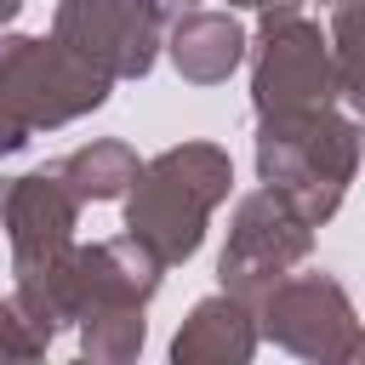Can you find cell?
<instances>
[{"label": "cell", "instance_id": "6da1fadb", "mask_svg": "<svg viewBox=\"0 0 365 365\" xmlns=\"http://www.w3.org/2000/svg\"><path fill=\"white\" fill-rule=\"evenodd\" d=\"M234 188V160L217 143H171L154 160H143L137 182L125 188V234L154 245V257L188 262L205 240L211 211Z\"/></svg>", "mask_w": 365, "mask_h": 365}, {"label": "cell", "instance_id": "7a4b0ae2", "mask_svg": "<svg viewBox=\"0 0 365 365\" xmlns=\"http://www.w3.org/2000/svg\"><path fill=\"white\" fill-rule=\"evenodd\" d=\"M359 120H348L336 103L262 114L257 120V177L297 200V211L319 228L336 217L354 171H359Z\"/></svg>", "mask_w": 365, "mask_h": 365}, {"label": "cell", "instance_id": "3957f363", "mask_svg": "<svg viewBox=\"0 0 365 365\" xmlns=\"http://www.w3.org/2000/svg\"><path fill=\"white\" fill-rule=\"evenodd\" d=\"M108 86L114 80L86 68L63 40L0 34V120L23 137L74 125L80 114L108 103Z\"/></svg>", "mask_w": 365, "mask_h": 365}, {"label": "cell", "instance_id": "277c9868", "mask_svg": "<svg viewBox=\"0 0 365 365\" xmlns=\"http://www.w3.org/2000/svg\"><path fill=\"white\" fill-rule=\"evenodd\" d=\"M336 103V68H331V40L319 23L297 6H262V29L251 46V108L262 114H291V108H319Z\"/></svg>", "mask_w": 365, "mask_h": 365}, {"label": "cell", "instance_id": "5b68a950", "mask_svg": "<svg viewBox=\"0 0 365 365\" xmlns=\"http://www.w3.org/2000/svg\"><path fill=\"white\" fill-rule=\"evenodd\" d=\"M308 251H314V222L297 211L291 194H279V188L262 182L257 194H245L234 205L228 240L217 251V279H222L228 297H240V302L257 308Z\"/></svg>", "mask_w": 365, "mask_h": 365}, {"label": "cell", "instance_id": "8992f818", "mask_svg": "<svg viewBox=\"0 0 365 365\" xmlns=\"http://www.w3.org/2000/svg\"><path fill=\"white\" fill-rule=\"evenodd\" d=\"M257 336H268L274 348H285V354H297V359H325V365L365 359L359 314H354L342 279L325 274V268H314V274H285V279L257 302Z\"/></svg>", "mask_w": 365, "mask_h": 365}, {"label": "cell", "instance_id": "52a82bcc", "mask_svg": "<svg viewBox=\"0 0 365 365\" xmlns=\"http://www.w3.org/2000/svg\"><path fill=\"white\" fill-rule=\"evenodd\" d=\"M74 222H80V200L51 165L23 171V177H0V228L11 240L17 285H46L68 262Z\"/></svg>", "mask_w": 365, "mask_h": 365}, {"label": "cell", "instance_id": "ba28073f", "mask_svg": "<svg viewBox=\"0 0 365 365\" xmlns=\"http://www.w3.org/2000/svg\"><path fill=\"white\" fill-rule=\"evenodd\" d=\"M51 40H63L103 80H143L165 46V29L137 0H57Z\"/></svg>", "mask_w": 365, "mask_h": 365}, {"label": "cell", "instance_id": "9c48e42d", "mask_svg": "<svg viewBox=\"0 0 365 365\" xmlns=\"http://www.w3.org/2000/svg\"><path fill=\"white\" fill-rule=\"evenodd\" d=\"M245 29L228 11H205L188 6L177 23H165V57L188 86H222L240 63H245Z\"/></svg>", "mask_w": 365, "mask_h": 365}, {"label": "cell", "instance_id": "30bf717a", "mask_svg": "<svg viewBox=\"0 0 365 365\" xmlns=\"http://www.w3.org/2000/svg\"><path fill=\"white\" fill-rule=\"evenodd\" d=\"M251 354H257V308L228 291L194 302L171 336L177 365H245Z\"/></svg>", "mask_w": 365, "mask_h": 365}, {"label": "cell", "instance_id": "8fae6325", "mask_svg": "<svg viewBox=\"0 0 365 365\" xmlns=\"http://www.w3.org/2000/svg\"><path fill=\"white\" fill-rule=\"evenodd\" d=\"M51 171L74 188L80 205H103V200H125V188L137 182L143 160H137L131 143H120V137H97V143L68 148L63 160H51Z\"/></svg>", "mask_w": 365, "mask_h": 365}, {"label": "cell", "instance_id": "7c38bea8", "mask_svg": "<svg viewBox=\"0 0 365 365\" xmlns=\"http://www.w3.org/2000/svg\"><path fill=\"white\" fill-rule=\"evenodd\" d=\"M331 68H336V103L365 114V0H331Z\"/></svg>", "mask_w": 365, "mask_h": 365}, {"label": "cell", "instance_id": "4fadbf2b", "mask_svg": "<svg viewBox=\"0 0 365 365\" xmlns=\"http://www.w3.org/2000/svg\"><path fill=\"white\" fill-rule=\"evenodd\" d=\"M74 325H80V354L91 365H125V359H137V348L148 336L143 308H91Z\"/></svg>", "mask_w": 365, "mask_h": 365}, {"label": "cell", "instance_id": "5bb4252c", "mask_svg": "<svg viewBox=\"0 0 365 365\" xmlns=\"http://www.w3.org/2000/svg\"><path fill=\"white\" fill-rule=\"evenodd\" d=\"M51 336H57V331H51L46 319H34L17 291L0 297V359H40V354L51 348Z\"/></svg>", "mask_w": 365, "mask_h": 365}, {"label": "cell", "instance_id": "9a60e30c", "mask_svg": "<svg viewBox=\"0 0 365 365\" xmlns=\"http://www.w3.org/2000/svg\"><path fill=\"white\" fill-rule=\"evenodd\" d=\"M137 6H143V11H148V17L160 23V29H165V23H177V17H182V11L194 6V0H137Z\"/></svg>", "mask_w": 365, "mask_h": 365}, {"label": "cell", "instance_id": "2e32d148", "mask_svg": "<svg viewBox=\"0 0 365 365\" xmlns=\"http://www.w3.org/2000/svg\"><path fill=\"white\" fill-rule=\"evenodd\" d=\"M17 17H23V0H0V34H6Z\"/></svg>", "mask_w": 365, "mask_h": 365}, {"label": "cell", "instance_id": "e0dca14e", "mask_svg": "<svg viewBox=\"0 0 365 365\" xmlns=\"http://www.w3.org/2000/svg\"><path fill=\"white\" fill-rule=\"evenodd\" d=\"M228 6H251V11H262V6H279V0H228ZM302 6V0H297Z\"/></svg>", "mask_w": 365, "mask_h": 365}, {"label": "cell", "instance_id": "ac0fdd59", "mask_svg": "<svg viewBox=\"0 0 365 365\" xmlns=\"http://www.w3.org/2000/svg\"><path fill=\"white\" fill-rule=\"evenodd\" d=\"M359 143H365V114H359Z\"/></svg>", "mask_w": 365, "mask_h": 365}, {"label": "cell", "instance_id": "d6986e66", "mask_svg": "<svg viewBox=\"0 0 365 365\" xmlns=\"http://www.w3.org/2000/svg\"><path fill=\"white\" fill-rule=\"evenodd\" d=\"M325 6H331V0H325Z\"/></svg>", "mask_w": 365, "mask_h": 365}]
</instances>
